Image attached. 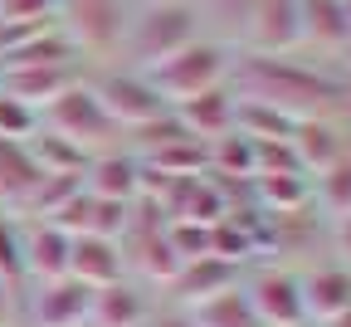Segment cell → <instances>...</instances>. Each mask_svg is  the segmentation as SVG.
<instances>
[{
	"mask_svg": "<svg viewBox=\"0 0 351 327\" xmlns=\"http://www.w3.org/2000/svg\"><path fill=\"white\" fill-rule=\"evenodd\" d=\"M230 93L239 103H263L288 122L307 117H346L351 113V83L313 69L288 54H234Z\"/></svg>",
	"mask_w": 351,
	"mask_h": 327,
	"instance_id": "obj_1",
	"label": "cell"
},
{
	"mask_svg": "<svg viewBox=\"0 0 351 327\" xmlns=\"http://www.w3.org/2000/svg\"><path fill=\"white\" fill-rule=\"evenodd\" d=\"M200 30L205 20L195 0H142L137 10H127V34L117 59H127V69H152L176 49H186L191 39H200Z\"/></svg>",
	"mask_w": 351,
	"mask_h": 327,
	"instance_id": "obj_2",
	"label": "cell"
},
{
	"mask_svg": "<svg viewBox=\"0 0 351 327\" xmlns=\"http://www.w3.org/2000/svg\"><path fill=\"white\" fill-rule=\"evenodd\" d=\"M230 69H234V49L225 39H191L186 49H176L171 59L142 69L147 83L161 93V103L166 108H181L186 98H195V93L205 88H219V83H230Z\"/></svg>",
	"mask_w": 351,
	"mask_h": 327,
	"instance_id": "obj_3",
	"label": "cell"
},
{
	"mask_svg": "<svg viewBox=\"0 0 351 327\" xmlns=\"http://www.w3.org/2000/svg\"><path fill=\"white\" fill-rule=\"evenodd\" d=\"M39 127L59 132L64 142L83 147L88 157H93V152H108V147H117V142H122V127L108 117V108L98 103V93L88 88V78H83V83H73L69 93H59L49 108H39Z\"/></svg>",
	"mask_w": 351,
	"mask_h": 327,
	"instance_id": "obj_4",
	"label": "cell"
},
{
	"mask_svg": "<svg viewBox=\"0 0 351 327\" xmlns=\"http://www.w3.org/2000/svg\"><path fill=\"white\" fill-rule=\"evenodd\" d=\"M59 30L78 49V59L103 64L122 54V34H127V0H64L59 5Z\"/></svg>",
	"mask_w": 351,
	"mask_h": 327,
	"instance_id": "obj_5",
	"label": "cell"
},
{
	"mask_svg": "<svg viewBox=\"0 0 351 327\" xmlns=\"http://www.w3.org/2000/svg\"><path fill=\"white\" fill-rule=\"evenodd\" d=\"M88 88L98 93V103H103L108 117L122 127V137L171 113V108L161 103V93L147 83L142 69H122V64H117V69H103V74H88Z\"/></svg>",
	"mask_w": 351,
	"mask_h": 327,
	"instance_id": "obj_6",
	"label": "cell"
},
{
	"mask_svg": "<svg viewBox=\"0 0 351 327\" xmlns=\"http://www.w3.org/2000/svg\"><path fill=\"white\" fill-rule=\"evenodd\" d=\"M93 293L98 289L78 284L73 273L49 278V284H34L25 293L20 322L25 327H88V322H93Z\"/></svg>",
	"mask_w": 351,
	"mask_h": 327,
	"instance_id": "obj_7",
	"label": "cell"
},
{
	"mask_svg": "<svg viewBox=\"0 0 351 327\" xmlns=\"http://www.w3.org/2000/svg\"><path fill=\"white\" fill-rule=\"evenodd\" d=\"M244 293H249V308L263 327H307V313H302V284L293 269H278V264H263L244 278Z\"/></svg>",
	"mask_w": 351,
	"mask_h": 327,
	"instance_id": "obj_8",
	"label": "cell"
},
{
	"mask_svg": "<svg viewBox=\"0 0 351 327\" xmlns=\"http://www.w3.org/2000/svg\"><path fill=\"white\" fill-rule=\"evenodd\" d=\"M244 54H293L302 49V10L298 0H254V10L239 30Z\"/></svg>",
	"mask_w": 351,
	"mask_h": 327,
	"instance_id": "obj_9",
	"label": "cell"
},
{
	"mask_svg": "<svg viewBox=\"0 0 351 327\" xmlns=\"http://www.w3.org/2000/svg\"><path fill=\"white\" fill-rule=\"evenodd\" d=\"M83 191H93L103 201L132 205V201L142 196V157L132 152L127 142H117L108 152H93L88 166H83Z\"/></svg>",
	"mask_w": 351,
	"mask_h": 327,
	"instance_id": "obj_10",
	"label": "cell"
},
{
	"mask_svg": "<svg viewBox=\"0 0 351 327\" xmlns=\"http://www.w3.org/2000/svg\"><path fill=\"white\" fill-rule=\"evenodd\" d=\"M88 78V64H39V69H0V93L29 103L34 113L49 108L59 93H69L73 83Z\"/></svg>",
	"mask_w": 351,
	"mask_h": 327,
	"instance_id": "obj_11",
	"label": "cell"
},
{
	"mask_svg": "<svg viewBox=\"0 0 351 327\" xmlns=\"http://www.w3.org/2000/svg\"><path fill=\"white\" fill-rule=\"evenodd\" d=\"M69 273L78 278V284H88V289L122 284V278H127V249H122V240H108V235H73Z\"/></svg>",
	"mask_w": 351,
	"mask_h": 327,
	"instance_id": "obj_12",
	"label": "cell"
},
{
	"mask_svg": "<svg viewBox=\"0 0 351 327\" xmlns=\"http://www.w3.org/2000/svg\"><path fill=\"white\" fill-rule=\"evenodd\" d=\"M25 225V269H29V289L34 284H49V278L69 273V249L73 235L59 229L54 220H20Z\"/></svg>",
	"mask_w": 351,
	"mask_h": 327,
	"instance_id": "obj_13",
	"label": "cell"
},
{
	"mask_svg": "<svg viewBox=\"0 0 351 327\" xmlns=\"http://www.w3.org/2000/svg\"><path fill=\"white\" fill-rule=\"evenodd\" d=\"M298 284H302V313H307V327H322V322H332L337 313L351 308V269H346V264L307 269V273H298Z\"/></svg>",
	"mask_w": 351,
	"mask_h": 327,
	"instance_id": "obj_14",
	"label": "cell"
},
{
	"mask_svg": "<svg viewBox=\"0 0 351 327\" xmlns=\"http://www.w3.org/2000/svg\"><path fill=\"white\" fill-rule=\"evenodd\" d=\"M239 278H244V269H234V264H225V259L205 254V259L181 264V273H176L171 284H166V293H171L176 308H195V303H205V298H215V293L234 289Z\"/></svg>",
	"mask_w": 351,
	"mask_h": 327,
	"instance_id": "obj_15",
	"label": "cell"
},
{
	"mask_svg": "<svg viewBox=\"0 0 351 327\" xmlns=\"http://www.w3.org/2000/svg\"><path fill=\"white\" fill-rule=\"evenodd\" d=\"M288 142H293V152H298V161H302L307 176L327 171L337 157L351 152V137H346L341 117H307V122H293V137H288Z\"/></svg>",
	"mask_w": 351,
	"mask_h": 327,
	"instance_id": "obj_16",
	"label": "cell"
},
{
	"mask_svg": "<svg viewBox=\"0 0 351 327\" xmlns=\"http://www.w3.org/2000/svg\"><path fill=\"white\" fill-rule=\"evenodd\" d=\"M234 93H230V83H219V88H205V93H195V98H186L181 108H171L176 117H181V127L191 132V137H200V142H215V137H225V132H234Z\"/></svg>",
	"mask_w": 351,
	"mask_h": 327,
	"instance_id": "obj_17",
	"label": "cell"
},
{
	"mask_svg": "<svg viewBox=\"0 0 351 327\" xmlns=\"http://www.w3.org/2000/svg\"><path fill=\"white\" fill-rule=\"evenodd\" d=\"M302 10V44L322 54H341L351 44V5L346 0H298Z\"/></svg>",
	"mask_w": 351,
	"mask_h": 327,
	"instance_id": "obj_18",
	"label": "cell"
},
{
	"mask_svg": "<svg viewBox=\"0 0 351 327\" xmlns=\"http://www.w3.org/2000/svg\"><path fill=\"white\" fill-rule=\"evenodd\" d=\"M249 196L263 215H302L307 205H313V176H302V171H288V176H254L249 181Z\"/></svg>",
	"mask_w": 351,
	"mask_h": 327,
	"instance_id": "obj_19",
	"label": "cell"
},
{
	"mask_svg": "<svg viewBox=\"0 0 351 327\" xmlns=\"http://www.w3.org/2000/svg\"><path fill=\"white\" fill-rule=\"evenodd\" d=\"M147 317H152L147 293L132 278H122V284H108L93 293V322L88 327H142Z\"/></svg>",
	"mask_w": 351,
	"mask_h": 327,
	"instance_id": "obj_20",
	"label": "cell"
},
{
	"mask_svg": "<svg viewBox=\"0 0 351 327\" xmlns=\"http://www.w3.org/2000/svg\"><path fill=\"white\" fill-rule=\"evenodd\" d=\"M122 249H127V269H137L147 284L166 289L171 278L181 273V259L166 245V229H156V235H132V240H122Z\"/></svg>",
	"mask_w": 351,
	"mask_h": 327,
	"instance_id": "obj_21",
	"label": "cell"
},
{
	"mask_svg": "<svg viewBox=\"0 0 351 327\" xmlns=\"http://www.w3.org/2000/svg\"><path fill=\"white\" fill-rule=\"evenodd\" d=\"M25 152H29V161L39 166V176H78V181H83L88 152L73 147V142H64V137L49 132V127H39L29 142H25Z\"/></svg>",
	"mask_w": 351,
	"mask_h": 327,
	"instance_id": "obj_22",
	"label": "cell"
},
{
	"mask_svg": "<svg viewBox=\"0 0 351 327\" xmlns=\"http://www.w3.org/2000/svg\"><path fill=\"white\" fill-rule=\"evenodd\" d=\"M186 313H191V322H195V327H263V322L254 317V308H249L244 278H239L234 289H225V293H215V298H205V303L186 308Z\"/></svg>",
	"mask_w": 351,
	"mask_h": 327,
	"instance_id": "obj_23",
	"label": "cell"
},
{
	"mask_svg": "<svg viewBox=\"0 0 351 327\" xmlns=\"http://www.w3.org/2000/svg\"><path fill=\"white\" fill-rule=\"evenodd\" d=\"M34 181H39V166L29 161L25 142H5L0 137V210H15Z\"/></svg>",
	"mask_w": 351,
	"mask_h": 327,
	"instance_id": "obj_24",
	"label": "cell"
},
{
	"mask_svg": "<svg viewBox=\"0 0 351 327\" xmlns=\"http://www.w3.org/2000/svg\"><path fill=\"white\" fill-rule=\"evenodd\" d=\"M0 278L25 298L29 293V269H25V225L20 215L0 210Z\"/></svg>",
	"mask_w": 351,
	"mask_h": 327,
	"instance_id": "obj_25",
	"label": "cell"
},
{
	"mask_svg": "<svg viewBox=\"0 0 351 327\" xmlns=\"http://www.w3.org/2000/svg\"><path fill=\"white\" fill-rule=\"evenodd\" d=\"M210 176L219 181H254V142L244 132H225L210 142Z\"/></svg>",
	"mask_w": 351,
	"mask_h": 327,
	"instance_id": "obj_26",
	"label": "cell"
},
{
	"mask_svg": "<svg viewBox=\"0 0 351 327\" xmlns=\"http://www.w3.org/2000/svg\"><path fill=\"white\" fill-rule=\"evenodd\" d=\"M313 205H322L332 220L337 215H351V152L337 157L327 171L313 176Z\"/></svg>",
	"mask_w": 351,
	"mask_h": 327,
	"instance_id": "obj_27",
	"label": "cell"
},
{
	"mask_svg": "<svg viewBox=\"0 0 351 327\" xmlns=\"http://www.w3.org/2000/svg\"><path fill=\"white\" fill-rule=\"evenodd\" d=\"M166 245L176 249L181 264L205 259L210 254V225H200V220H166Z\"/></svg>",
	"mask_w": 351,
	"mask_h": 327,
	"instance_id": "obj_28",
	"label": "cell"
},
{
	"mask_svg": "<svg viewBox=\"0 0 351 327\" xmlns=\"http://www.w3.org/2000/svg\"><path fill=\"white\" fill-rule=\"evenodd\" d=\"M39 132V113L20 98H10V93H0V137L5 142H29V137Z\"/></svg>",
	"mask_w": 351,
	"mask_h": 327,
	"instance_id": "obj_29",
	"label": "cell"
},
{
	"mask_svg": "<svg viewBox=\"0 0 351 327\" xmlns=\"http://www.w3.org/2000/svg\"><path fill=\"white\" fill-rule=\"evenodd\" d=\"M64 0H0V25H34V20H54Z\"/></svg>",
	"mask_w": 351,
	"mask_h": 327,
	"instance_id": "obj_30",
	"label": "cell"
},
{
	"mask_svg": "<svg viewBox=\"0 0 351 327\" xmlns=\"http://www.w3.org/2000/svg\"><path fill=\"white\" fill-rule=\"evenodd\" d=\"M20 313H25V298L0 278V327H20Z\"/></svg>",
	"mask_w": 351,
	"mask_h": 327,
	"instance_id": "obj_31",
	"label": "cell"
},
{
	"mask_svg": "<svg viewBox=\"0 0 351 327\" xmlns=\"http://www.w3.org/2000/svg\"><path fill=\"white\" fill-rule=\"evenodd\" d=\"M142 327H195V322H191L186 308H176V303H171V308H152V317H147Z\"/></svg>",
	"mask_w": 351,
	"mask_h": 327,
	"instance_id": "obj_32",
	"label": "cell"
},
{
	"mask_svg": "<svg viewBox=\"0 0 351 327\" xmlns=\"http://www.w3.org/2000/svg\"><path fill=\"white\" fill-rule=\"evenodd\" d=\"M332 245H337L341 264L351 269V215H337V220H332Z\"/></svg>",
	"mask_w": 351,
	"mask_h": 327,
	"instance_id": "obj_33",
	"label": "cell"
},
{
	"mask_svg": "<svg viewBox=\"0 0 351 327\" xmlns=\"http://www.w3.org/2000/svg\"><path fill=\"white\" fill-rule=\"evenodd\" d=\"M322 327H351V308H346V313H337V317H332V322H322Z\"/></svg>",
	"mask_w": 351,
	"mask_h": 327,
	"instance_id": "obj_34",
	"label": "cell"
},
{
	"mask_svg": "<svg viewBox=\"0 0 351 327\" xmlns=\"http://www.w3.org/2000/svg\"><path fill=\"white\" fill-rule=\"evenodd\" d=\"M337 59H341V64H346V74H351V44H346V49H341Z\"/></svg>",
	"mask_w": 351,
	"mask_h": 327,
	"instance_id": "obj_35",
	"label": "cell"
},
{
	"mask_svg": "<svg viewBox=\"0 0 351 327\" xmlns=\"http://www.w3.org/2000/svg\"><path fill=\"white\" fill-rule=\"evenodd\" d=\"M346 5H351V0H346Z\"/></svg>",
	"mask_w": 351,
	"mask_h": 327,
	"instance_id": "obj_36",
	"label": "cell"
}]
</instances>
